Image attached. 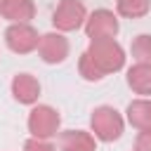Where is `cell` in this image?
Segmentation results:
<instances>
[{"instance_id":"1","label":"cell","mask_w":151,"mask_h":151,"mask_svg":"<svg viewBox=\"0 0 151 151\" xmlns=\"http://www.w3.org/2000/svg\"><path fill=\"white\" fill-rule=\"evenodd\" d=\"M85 52L90 54V59L97 64V68L104 76L120 71L125 66V59H127L123 45L116 38H94V40H90Z\"/></svg>"},{"instance_id":"2","label":"cell","mask_w":151,"mask_h":151,"mask_svg":"<svg viewBox=\"0 0 151 151\" xmlns=\"http://www.w3.org/2000/svg\"><path fill=\"white\" fill-rule=\"evenodd\" d=\"M123 130H125V118L120 116L118 109H113L111 104L94 106L90 116V132L99 142H116L123 137Z\"/></svg>"},{"instance_id":"3","label":"cell","mask_w":151,"mask_h":151,"mask_svg":"<svg viewBox=\"0 0 151 151\" xmlns=\"http://www.w3.org/2000/svg\"><path fill=\"white\" fill-rule=\"evenodd\" d=\"M26 127L31 132V137H40V139H52L59 134L61 127V116L54 106L50 104H33L28 111V120Z\"/></svg>"},{"instance_id":"4","label":"cell","mask_w":151,"mask_h":151,"mask_svg":"<svg viewBox=\"0 0 151 151\" xmlns=\"http://www.w3.org/2000/svg\"><path fill=\"white\" fill-rule=\"evenodd\" d=\"M87 21V7L83 0H59L52 12V26L54 31L71 33L83 28Z\"/></svg>"},{"instance_id":"5","label":"cell","mask_w":151,"mask_h":151,"mask_svg":"<svg viewBox=\"0 0 151 151\" xmlns=\"http://www.w3.org/2000/svg\"><path fill=\"white\" fill-rule=\"evenodd\" d=\"M40 33L33 24H9L5 31V42L14 54H28L35 52L40 45Z\"/></svg>"},{"instance_id":"6","label":"cell","mask_w":151,"mask_h":151,"mask_svg":"<svg viewBox=\"0 0 151 151\" xmlns=\"http://www.w3.org/2000/svg\"><path fill=\"white\" fill-rule=\"evenodd\" d=\"M83 28H85V35L90 40H94V38H116L118 31H120V21H118V14L113 9L99 7V9L87 14V21H85Z\"/></svg>"},{"instance_id":"7","label":"cell","mask_w":151,"mask_h":151,"mask_svg":"<svg viewBox=\"0 0 151 151\" xmlns=\"http://www.w3.org/2000/svg\"><path fill=\"white\" fill-rule=\"evenodd\" d=\"M68 38L61 33V31H50V33H42L40 38V45H38V54L45 64H64L66 57H68Z\"/></svg>"},{"instance_id":"8","label":"cell","mask_w":151,"mask_h":151,"mask_svg":"<svg viewBox=\"0 0 151 151\" xmlns=\"http://www.w3.org/2000/svg\"><path fill=\"white\" fill-rule=\"evenodd\" d=\"M9 90H12V97H14L19 104L33 106V104H38V99H40V90H42V87H40V80H38L33 73L21 71V73H17V76L12 78Z\"/></svg>"},{"instance_id":"9","label":"cell","mask_w":151,"mask_h":151,"mask_svg":"<svg viewBox=\"0 0 151 151\" xmlns=\"http://www.w3.org/2000/svg\"><path fill=\"white\" fill-rule=\"evenodd\" d=\"M59 151H97V137L90 130L59 132Z\"/></svg>"},{"instance_id":"10","label":"cell","mask_w":151,"mask_h":151,"mask_svg":"<svg viewBox=\"0 0 151 151\" xmlns=\"http://www.w3.org/2000/svg\"><path fill=\"white\" fill-rule=\"evenodd\" d=\"M0 17L9 24H31L35 17V2L33 0H2L0 2Z\"/></svg>"},{"instance_id":"11","label":"cell","mask_w":151,"mask_h":151,"mask_svg":"<svg viewBox=\"0 0 151 151\" xmlns=\"http://www.w3.org/2000/svg\"><path fill=\"white\" fill-rule=\"evenodd\" d=\"M125 118L134 130H151V97H137L127 104Z\"/></svg>"},{"instance_id":"12","label":"cell","mask_w":151,"mask_h":151,"mask_svg":"<svg viewBox=\"0 0 151 151\" xmlns=\"http://www.w3.org/2000/svg\"><path fill=\"white\" fill-rule=\"evenodd\" d=\"M125 80L127 87L139 94V97H151V66L149 64H139L134 61L127 71H125Z\"/></svg>"},{"instance_id":"13","label":"cell","mask_w":151,"mask_h":151,"mask_svg":"<svg viewBox=\"0 0 151 151\" xmlns=\"http://www.w3.org/2000/svg\"><path fill=\"white\" fill-rule=\"evenodd\" d=\"M151 9V0H116V14L125 19H142Z\"/></svg>"},{"instance_id":"14","label":"cell","mask_w":151,"mask_h":151,"mask_svg":"<svg viewBox=\"0 0 151 151\" xmlns=\"http://www.w3.org/2000/svg\"><path fill=\"white\" fill-rule=\"evenodd\" d=\"M130 54H132L134 61L151 66V35H149V33L134 35V38H132V45H130Z\"/></svg>"},{"instance_id":"15","label":"cell","mask_w":151,"mask_h":151,"mask_svg":"<svg viewBox=\"0 0 151 151\" xmlns=\"http://www.w3.org/2000/svg\"><path fill=\"white\" fill-rule=\"evenodd\" d=\"M78 73H80V78L87 80V83H99V80L104 78V73L97 68V64L90 59L87 52H83L80 59H78Z\"/></svg>"},{"instance_id":"16","label":"cell","mask_w":151,"mask_h":151,"mask_svg":"<svg viewBox=\"0 0 151 151\" xmlns=\"http://www.w3.org/2000/svg\"><path fill=\"white\" fill-rule=\"evenodd\" d=\"M24 151H57V144H52V139L28 137V139L24 142Z\"/></svg>"},{"instance_id":"17","label":"cell","mask_w":151,"mask_h":151,"mask_svg":"<svg viewBox=\"0 0 151 151\" xmlns=\"http://www.w3.org/2000/svg\"><path fill=\"white\" fill-rule=\"evenodd\" d=\"M134 146L142 149V151H151V130H139L137 139H134Z\"/></svg>"},{"instance_id":"18","label":"cell","mask_w":151,"mask_h":151,"mask_svg":"<svg viewBox=\"0 0 151 151\" xmlns=\"http://www.w3.org/2000/svg\"><path fill=\"white\" fill-rule=\"evenodd\" d=\"M132 151H142V149H137V146H134V149H132Z\"/></svg>"},{"instance_id":"19","label":"cell","mask_w":151,"mask_h":151,"mask_svg":"<svg viewBox=\"0 0 151 151\" xmlns=\"http://www.w3.org/2000/svg\"><path fill=\"white\" fill-rule=\"evenodd\" d=\"M0 2H2V0H0Z\"/></svg>"}]
</instances>
